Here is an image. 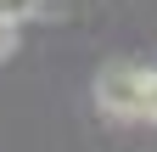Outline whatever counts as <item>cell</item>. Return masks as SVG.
<instances>
[{
	"label": "cell",
	"instance_id": "cell-1",
	"mask_svg": "<svg viewBox=\"0 0 157 152\" xmlns=\"http://www.w3.org/2000/svg\"><path fill=\"white\" fill-rule=\"evenodd\" d=\"M95 107L118 124H151L157 130V68L140 62H107L95 73Z\"/></svg>",
	"mask_w": 157,
	"mask_h": 152
},
{
	"label": "cell",
	"instance_id": "cell-2",
	"mask_svg": "<svg viewBox=\"0 0 157 152\" xmlns=\"http://www.w3.org/2000/svg\"><path fill=\"white\" fill-rule=\"evenodd\" d=\"M45 6H51V0H0V17H11V23H34Z\"/></svg>",
	"mask_w": 157,
	"mask_h": 152
},
{
	"label": "cell",
	"instance_id": "cell-3",
	"mask_svg": "<svg viewBox=\"0 0 157 152\" xmlns=\"http://www.w3.org/2000/svg\"><path fill=\"white\" fill-rule=\"evenodd\" d=\"M17 45H23V23H11V17H0V62H11Z\"/></svg>",
	"mask_w": 157,
	"mask_h": 152
}]
</instances>
